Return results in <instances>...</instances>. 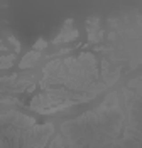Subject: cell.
I'll return each instance as SVG.
<instances>
[{
	"mask_svg": "<svg viewBox=\"0 0 142 148\" xmlns=\"http://www.w3.org/2000/svg\"><path fill=\"white\" fill-rule=\"evenodd\" d=\"M41 47H46V42L44 40H37V44L34 46V49H41Z\"/></svg>",
	"mask_w": 142,
	"mask_h": 148,
	"instance_id": "7a4b0ae2",
	"label": "cell"
},
{
	"mask_svg": "<svg viewBox=\"0 0 142 148\" xmlns=\"http://www.w3.org/2000/svg\"><path fill=\"white\" fill-rule=\"evenodd\" d=\"M39 54H36V52H30V54H27L24 59H22V62H20V67H29V66H34V62L37 61Z\"/></svg>",
	"mask_w": 142,
	"mask_h": 148,
	"instance_id": "6da1fadb",
	"label": "cell"
}]
</instances>
